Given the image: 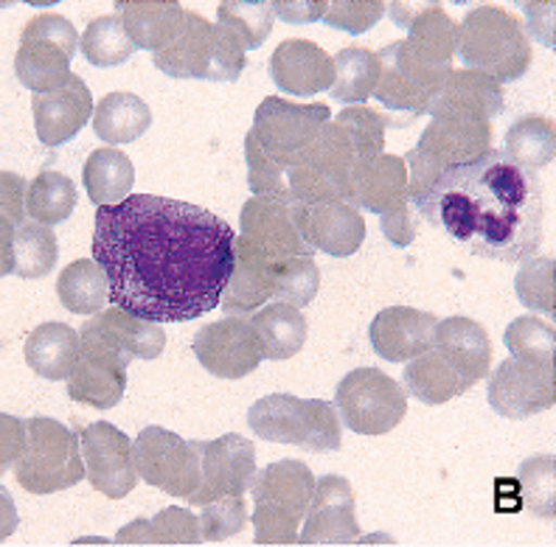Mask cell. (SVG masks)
I'll return each instance as SVG.
<instances>
[{
	"instance_id": "1",
	"label": "cell",
	"mask_w": 556,
	"mask_h": 547,
	"mask_svg": "<svg viewBox=\"0 0 556 547\" xmlns=\"http://www.w3.org/2000/svg\"><path fill=\"white\" fill-rule=\"evenodd\" d=\"M233 237L231 225L200 205L129 194L96 211L93 262L113 306L155 323H189L219 306Z\"/></svg>"
},
{
	"instance_id": "2",
	"label": "cell",
	"mask_w": 556,
	"mask_h": 547,
	"mask_svg": "<svg viewBox=\"0 0 556 547\" xmlns=\"http://www.w3.org/2000/svg\"><path fill=\"white\" fill-rule=\"evenodd\" d=\"M416 211L464 251L492 262L517 264L534 256L543 242L540 175L520 169L503 149L444 171Z\"/></svg>"
},
{
	"instance_id": "3",
	"label": "cell",
	"mask_w": 556,
	"mask_h": 547,
	"mask_svg": "<svg viewBox=\"0 0 556 547\" xmlns=\"http://www.w3.org/2000/svg\"><path fill=\"white\" fill-rule=\"evenodd\" d=\"M455 54L462 56L464 68L478 71L503 88L529 74L531 37L506 9L476 7L458 23Z\"/></svg>"
},
{
	"instance_id": "4",
	"label": "cell",
	"mask_w": 556,
	"mask_h": 547,
	"mask_svg": "<svg viewBox=\"0 0 556 547\" xmlns=\"http://www.w3.org/2000/svg\"><path fill=\"white\" fill-rule=\"evenodd\" d=\"M256 511V545H295L315 492V474L304 460H276L251 483Z\"/></svg>"
},
{
	"instance_id": "5",
	"label": "cell",
	"mask_w": 556,
	"mask_h": 547,
	"mask_svg": "<svg viewBox=\"0 0 556 547\" xmlns=\"http://www.w3.org/2000/svg\"><path fill=\"white\" fill-rule=\"evenodd\" d=\"M248 424L262 441L295 444L306 453H334L343 444V430L334 405L299 399L292 393H270L248 410Z\"/></svg>"
},
{
	"instance_id": "6",
	"label": "cell",
	"mask_w": 556,
	"mask_h": 547,
	"mask_svg": "<svg viewBox=\"0 0 556 547\" xmlns=\"http://www.w3.org/2000/svg\"><path fill=\"white\" fill-rule=\"evenodd\" d=\"M14 478L28 494H54L85 478L79 433L48 416L26 421V446L14 460Z\"/></svg>"
},
{
	"instance_id": "7",
	"label": "cell",
	"mask_w": 556,
	"mask_h": 547,
	"mask_svg": "<svg viewBox=\"0 0 556 547\" xmlns=\"http://www.w3.org/2000/svg\"><path fill=\"white\" fill-rule=\"evenodd\" d=\"M329 118H332V113L320 102L295 104L281 99V96H267L265 102L256 107L253 129L248 132L244 143H251L258 155L267 157L276 169H281V175H287L292 157L301 155L318 138Z\"/></svg>"
},
{
	"instance_id": "8",
	"label": "cell",
	"mask_w": 556,
	"mask_h": 547,
	"mask_svg": "<svg viewBox=\"0 0 556 547\" xmlns=\"http://www.w3.org/2000/svg\"><path fill=\"white\" fill-rule=\"evenodd\" d=\"M76 51L79 35L68 17L54 12L37 14L23 28L21 48L14 54V74L28 90L48 93L65 85Z\"/></svg>"
},
{
	"instance_id": "9",
	"label": "cell",
	"mask_w": 556,
	"mask_h": 547,
	"mask_svg": "<svg viewBox=\"0 0 556 547\" xmlns=\"http://www.w3.org/2000/svg\"><path fill=\"white\" fill-rule=\"evenodd\" d=\"M357 163L352 147L343 138L334 122L324 124L309 147L292 157L287 166V194L290 203L313 205L324 200H343L346 203L349 171Z\"/></svg>"
},
{
	"instance_id": "10",
	"label": "cell",
	"mask_w": 556,
	"mask_h": 547,
	"mask_svg": "<svg viewBox=\"0 0 556 547\" xmlns=\"http://www.w3.org/2000/svg\"><path fill=\"white\" fill-rule=\"evenodd\" d=\"M377 60H380V81H377L374 99L382 107L391 110L402 127L414 124V118H419V115H428V107L439 93L441 81L447 79V74L453 71L419 60L405 40H396L382 48Z\"/></svg>"
},
{
	"instance_id": "11",
	"label": "cell",
	"mask_w": 556,
	"mask_h": 547,
	"mask_svg": "<svg viewBox=\"0 0 556 547\" xmlns=\"http://www.w3.org/2000/svg\"><path fill=\"white\" fill-rule=\"evenodd\" d=\"M334 410L357 435L391 433L407 412V393L380 368H354L340 379Z\"/></svg>"
},
{
	"instance_id": "12",
	"label": "cell",
	"mask_w": 556,
	"mask_h": 547,
	"mask_svg": "<svg viewBox=\"0 0 556 547\" xmlns=\"http://www.w3.org/2000/svg\"><path fill=\"white\" fill-rule=\"evenodd\" d=\"M203 441H186L163 427H147L132 441L138 478L177 500H189L200 486Z\"/></svg>"
},
{
	"instance_id": "13",
	"label": "cell",
	"mask_w": 556,
	"mask_h": 547,
	"mask_svg": "<svg viewBox=\"0 0 556 547\" xmlns=\"http://www.w3.org/2000/svg\"><path fill=\"white\" fill-rule=\"evenodd\" d=\"M239 247L253 253L267 264L287 262V258H313V247L301 239L295 203L270 200V196H251L239 219Z\"/></svg>"
},
{
	"instance_id": "14",
	"label": "cell",
	"mask_w": 556,
	"mask_h": 547,
	"mask_svg": "<svg viewBox=\"0 0 556 547\" xmlns=\"http://www.w3.org/2000/svg\"><path fill=\"white\" fill-rule=\"evenodd\" d=\"M489 407L503 419H531L556 402V365L506 357L486 379Z\"/></svg>"
},
{
	"instance_id": "15",
	"label": "cell",
	"mask_w": 556,
	"mask_h": 547,
	"mask_svg": "<svg viewBox=\"0 0 556 547\" xmlns=\"http://www.w3.org/2000/svg\"><path fill=\"white\" fill-rule=\"evenodd\" d=\"M85 478L108 500H122L138 486V469L132 458V441L118 427L96 421L79 433Z\"/></svg>"
},
{
	"instance_id": "16",
	"label": "cell",
	"mask_w": 556,
	"mask_h": 547,
	"mask_svg": "<svg viewBox=\"0 0 556 547\" xmlns=\"http://www.w3.org/2000/svg\"><path fill=\"white\" fill-rule=\"evenodd\" d=\"M256 478V446L239 433L217 441H203L200 455V486L189 497L191 506H205L219 497L244 494Z\"/></svg>"
},
{
	"instance_id": "17",
	"label": "cell",
	"mask_w": 556,
	"mask_h": 547,
	"mask_svg": "<svg viewBox=\"0 0 556 547\" xmlns=\"http://www.w3.org/2000/svg\"><path fill=\"white\" fill-rule=\"evenodd\" d=\"M191 352L205 371L219 379H242L262 365V345L251 320L225 318L194 334Z\"/></svg>"
},
{
	"instance_id": "18",
	"label": "cell",
	"mask_w": 556,
	"mask_h": 547,
	"mask_svg": "<svg viewBox=\"0 0 556 547\" xmlns=\"http://www.w3.org/2000/svg\"><path fill=\"white\" fill-rule=\"evenodd\" d=\"M79 340L102 348L122 365H129L132 359H157L166 348V331L161 329V323L138 318L118 306L96 311L93 318L81 326Z\"/></svg>"
},
{
	"instance_id": "19",
	"label": "cell",
	"mask_w": 556,
	"mask_h": 547,
	"mask_svg": "<svg viewBox=\"0 0 556 547\" xmlns=\"http://www.w3.org/2000/svg\"><path fill=\"white\" fill-rule=\"evenodd\" d=\"M301 545H352L359 539L357 508H354L352 483L340 474L315 480L313 500L304 513Z\"/></svg>"
},
{
	"instance_id": "20",
	"label": "cell",
	"mask_w": 556,
	"mask_h": 547,
	"mask_svg": "<svg viewBox=\"0 0 556 547\" xmlns=\"http://www.w3.org/2000/svg\"><path fill=\"white\" fill-rule=\"evenodd\" d=\"M295 219L301 239L315 253L320 251L332 258H349L366 239V219L343 200H324L313 205L295 203Z\"/></svg>"
},
{
	"instance_id": "21",
	"label": "cell",
	"mask_w": 556,
	"mask_h": 547,
	"mask_svg": "<svg viewBox=\"0 0 556 547\" xmlns=\"http://www.w3.org/2000/svg\"><path fill=\"white\" fill-rule=\"evenodd\" d=\"M31 113H35L37 141H42L46 147H62V143L74 141L90 122L93 96L79 76L71 74L60 88L35 93Z\"/></svg>"
},
{
	"instance_id": "22",
	"label": "cell",
	"mask_w": 556,
	"mask_h": 547,
	"mask_svg": "<svg viewBox=\"0 0 556 547\" xmlns=\"http://www.w3.org/2000/svg\"><path fill=\"white\" fill-rule=\"evenodd\" d=\"M346 203L354 208H366L377 217L410 205L407 196L405 161L396 155H377L357 161L349 171Z\"/></svg>"
},
{
	"instance_id": "23",
	"label": "cell",
	"mask_w": 556,
	"mask_h": 547,
	"mask_svg": "<svg viewBox=\"0 0 556 547\" xmlns=\"http://www.w3.org/2000/svg\"><path fill=\"white\" fill-rule=\"evenodd\" d=\"M439 318L410 306H388L368 326V340L377 357L386 362H410L433 348Z\"/></svg>"
},
{
	"instance_id": "24",
	"label": "cell",
	"mask_w": 556,
	"mask_h": 547,
	"mask_svg": "<svg viewBox=\"0 0 556 547\" xmlns=\"http://www.w3.org/2000/svg\"><path fill=\"white\" fill-rule=\"evenodd\" d=\"M503 88L478 71H450L439 93L430 102L433 118H462V122H492L503 113Z\"/></svg>"
},
{
	"instance_id": "25",
	"label": "cell",
	"mask_w": 556,
	"mask_h": 547,
	"mask_svg": "<svg viewBox=\"0 0 556 547\" xmlns=\"http://www.w3.org/2000/svg\"><path fill=\"white\" fill-rule=\"evenodd\" d=\"M270 79L285 96H318L332 88L334 62L318 42L285 40L270 56Z\"/></svg>"
},
{
	"instance_id": "26",
	"label": "cell",
	"mask_w": 556,
	"mask_h": 547,
	"mask_svg": "<svg viewBox=\"0 0 556 547\" xmlns=\"http://www.w3.org/2000/svg\"><path fill=\"white\" fill-rule=\"evenodd\" d=\"M155 68L172 79L211 81L214 68V23L203 14L186 12L172 40L155 51Z\"/></svg>"
},
{
	"instance_id": "27",
	"label": "cell",
	"mask_w": 556,
	"mask_h": 547,
	"mask_svg": "<svg viewBox=\"0 0 556 547\" xmlns=\"http://www.w3.org/2000/svg\"><path fill=\"white\" fill-rule=\"evenodd\" d=\"M127 391V365L110 357L90 343H81L79 359L68 377V396L93 410H110L124 399Z\"/></svg>"
},
{
	"instance_id": "28",
	"label": "cell",
	"mask_w": 556,
	"mask_h": 547,
	"mask_svg": "<svg viewBox=\"0 0 556 547\" xmlns=\"http://www.w3.org/2000/svg\"><path fill=\"white\" fill-rule=\"evenodd\" d=\"M421 155L435 161L444 171L458 169L464 163L486 155L492 149V124L462 122V118H433L425 127L416 147Z\"/></svg>"
},
{
	"instance_id": "29",
	"label": "cell",
	"mask_w": 556,
	"mask_h": 547,
	"mask_svg": "<svg viewBox=\"0 0 556 547\" xmlns=\"http://www.w3.org/2000/svg\"><path fill=\"white\" fill-rule=\"evenodd\" d=\"M433 348L467 379L469 385L481 382L492 362V343H489L486 329L472 318L441 320L435 326Z\"/></svg>"
},
{
	"instance_id": "30",
	"label": "cell",
	"mask_w": 556,
	"mask_h": 547,
	"mask_svg": "<svg viewBox=\"0 0 556 547\" xmlns=\"http://www.w3.org/2000/svg\"><path fill=\"white\" fill-rule=\"evenodd\" d=\"M273 287H276V264L262 262L244 247H239L233 239V267L223 287V295H219V306L228 315L244 318L270 301Z\"/></svg>"
},
{
	"instance_id": "31",
	"label": "cell",
	"mask_w": 556,
	"mask_h": 547,
	"mask_svg": "<svg viewBox=\"0 0 556 547\" xmlns=\"http://www.w3.org/2000/svg\"><path fill=\"white\" fill-rule=\"evenodd\" d=\"M116 9L132 46L147 51L166 46L186 14L177 0H118Z\"/></svg>"
},
{
	"instance_id": "32",
	"label": "cell",
	"mask_w": 556,
	"mask_h": 547,
	"mask_svg": "<svg viewBox=\"0 0 556 547\" xmlns=\"http://www.w3.org/2000/svg\"><path fill=\"white\" fill-rule=\"evenodd\" d=\"M81 352V340L68 323H40L26 340V365L37 377L60 382L74 371Z\"/></svg>"
},
{
	"instance_id": "33",
	"label": "cell",
	"mask_w": 556,
	"mask_h": 547,
	"mask_svg": "<svg viewBox=\"0 0 556 547\" xmlns=\"http://www.w3.org/2000/svg\"><path fill=\"white\" fill-rule=\"evenodd\" d=\"M469 387L472 385L467 379L455 371L435 348L410 359L405 365V373H402V391L410 393L421 405H444L455 396H464Z\"/></svg>"
},
{
	"instance_id": "34",
	"label": "cell",
	"mask_w": 556,
	"mask_h": 547,
	"mask_svg": "<svg viewBox=\"0 0 556 547\" xmlns=\"http://www.w3.org/2000/svg\"><path fill=\"white\" fill-rule=\"evenodd\" d=\"M251 323L256 329L258 345H262V359H273V362L295 357L304 348L306 331H309L301 309L281 304V301L253 311Z\"/></svg>"
},
{
	"instance_id": "35",
	"label": "cell",
	"mask_w": 556,
	"mask_h": 547,
	"mask_svg": "<svg viewBox=\"0 0 556 547\" xmlns=\"http://www.w3.org/2000/svg\"><path fill=\"white\" fill-rule=\"evenodd\" d=\"M81 186L88 191L90 203L99 208L118 205L136 186V166L116 147L96 149L81 169Z\"/></svg>"
},
{
	"instance_id": "36",
	"label": "cell",
	"mask_w": 556,
	"mask_h": 547,
	"mask_svg": "<svg viewBox=\"0 0 556 547\" xmlns=\"http://www.w3.org/2000/svg\"><path fill=\"white\" fill-rule=\"evenodd\" d=\"M90 122H93L96 136L110 147H118V143L138 141L150 129L152 110L141 96L116 90L96 104Z\"/></svg>"
},
{
	"instance_id": "37",
	"label": "cell",
	"mask_w": 556,
	"mask_h": 547,
	"mask_svg": "<svg viewBox=\"0 0 556 547\" xmlns=\"http://www.w3.org/2000/svg\"><path fill=\"white\" fill-rule=\"evenodd\" d=\"M503 155L520 169L540 171L556 155V129L545 115H520L503 138Z\"/></svg>"
},
{
	"instance_id": "38",
	"label": "cell",
	"mask_w": 556,
	"mask_h": 547,
	"mask_svg": "<svg viewBox=\"0 0 556 547\" xmlns=\"http://www.w3.org/2000/svg\"><path fill=\"white\" fill-rule=\"evenodd\" d=\"M455 35H458V23L450 21V14L439 3H428L407 26L405 42L428 65L453 68L450 62L455 56Z\"/></svg>"
},
{
	"instance_id": "39",
	"label": "cell",
	"mask_w": 556,
	"mask_h": 547,
	"mask_svg": "<svg viewBox=\"0 0 556 547\" xmlns=\"http://www.w3.org/2000/svg\"><path fill=\"white\" fill-rule=\"evenodd\" d=\"M56 295H60V304L74 315H96L110 301L108 278L93 258H79L60 272Z\"/></svg>"
},
{
	"instance_id": "40",
	"label": "cell",
	"mask_w": 556,
	"mask_h": 547,
	"mask_svg": "<svg viewBox=\"0 0 556 547\" xmlns=\"http://www.w3.org/2000/svg\"><path fill=\"white\" fill-rule=\"evenodd\" d=\"M334 62V81L329 96L340 104H363L371 99L380 81V60L368 48H343Z\"/></svg>"
},
{
	"instance_id": "41",
	"label": "cell",
	"mask_w": 556,
	"mask_h": 547,
	"mask_svg": "<svg viewBox=\"0 0 556 547\" xmlns=\"http://www.w3.org/2000/svg\"><path fill=\"white\" fill-rule=\"evenodd\" d=\"M76 208V186L68 175L46 169L28 182L26 189V214L31 222L60 225L74 214Z\"/></svg>"
},
{
	"instance_id": "42",
	"label": "cell",
	"mask_w": 556,
	"mask_h": 547,
	"mask_svg": "<svg viewBox=\"0 0 556 547\" xmlns=\"http://www.w3.org/2000/svg\"><path fill=\"white\" fill-rule=\"evenodd\" d=\"M14 276L17 278H46L54 272L60 258L56 233L42 222H23L14 228L12 237Z\"/></svg>"
},
{
	"instance_id": "43",
	"label": "cell",
	"mask_w": 556,
	"mask_h": 547,
	"mask_svg": "<svg viewBox=\"0 0 556 547\" xmlns=\"http://www.w3.org/2000/svg\"><path fill=\"white\" fill-rule=\"evenodd\" d=\"M334 127L343 132V138L352 147L354 157L366 161V157L382 155L386 129L402 127V124L396 122L394 115H382L377 110L366 107V104H354V107H346L340 115H334Z\"/></svg>"
},
{
	"instance_id": "44",
	"label": "cell",
	"mask_w": 556,
	"mask_h": 547,
	"mask_svg": "<svg viewBox=\"0 0 556 547\" xmlns=\"http://www.w3.org/2000/svg\"><path fill=\"white\" fill-rule=\"evenodd\" d=\"M81 56L96 65V68H116L122 62L136 54V46L124 31V23L118 14H108V17H96L90 26L85 28V35L79 40Z\"/></svg>"
},
{
	"instance_id": "45",
	"label": "cell",
	"mask_w": 556,
	"mask_h": 547,
	"mask_svg": "<svg viewBox=\"0 0 556 547\" xmlns=\"http://www.w3.org/2000/svg\"><path fill=\"white\" fill-rule=\"evenodd\" d=\"M217 21L219 26L239 37L244 51H253L270 37L276 14H273V3L267 0H225L219 3Z\"/></svg>"
},
{
	"instance_id": "46",
	"label": "cell",
	"mask_w": 556,
	"mask_h": 547,
	"mask_svg": "<svg viewBox=\"0 0 556 547\" xmlns=\"http://www.w3.org/2000/svg\"><path fill=\"white\" fill-rule=\"evenodd\" d=\"M515 292L522 306L543 315H556V264L548 256L522 258L515 278Z\"/></svg>"
},
{
	"instance_id": "47",
	"label": "cell",
	"mask_w": 556,
	"mask_h": 547,
	"mask_svg": "<svg viewBox=\"0 0 556 547\" xmlns=\"http://www.w3.org/2000/svg\"><path fill=\"white\" fill-rule=\"evenodd\" d=\"M503 343L511 352V357L556 365V329L536 315H522V318L511 320L506 334H503Z\"/></svg>"
},
{
	"instance_id": "48",
	"label": "cell",
	"mask_w": 556,
	"mask_h": 547,
	"mask_svg": "<svg viewBox=\"0 0 556 547\" xmlns=\"http://www.w3.org/2000/svg\"><path fill=\"white\" fill-rule=\"evenodd\" d=\"M320 290V270L313 258H287V262L276 264V287H273V297H278L281 304H290L295 309H304L315 301Z\"/></svg>"
},
{
	"instance_id": "49",
	"label": "cell",
	"mask_w": 556,
	"mask_h": 547,
	"mask_svg": "<svg viewBox=\"0 0 556 547\" xmlns=\"http://www.w3.org/2000/svg\"><path fill=\"white\" fill-rule=\"evenodd\" d=\"M556 463L551 455H536V458L526 460L517 474L520 483L522 503L543 520H554L556 517Z\"/></svg>"
},
{
	"instance_id": "50",
	"label": "cell",
	"mask_w": 556,
	"mask_h": 547,
	"mask_svg": "<svg viewBox=\"0 0 556 547\" xmlns=\"http://www.w3.org/2000/svg\"><path fill=\"white\" fill-rule=\"evenodd\" d=\"M198 522L200 539L203 542H225L242 534L244 525H248V506H244L242 494H231V497L205 503Z\"/></svg>"
},
{
	"instance_id": "51",
	"label": "cell",
	"mask_w": 556,
	"mask_h": 547,
	"mask_svg": "<svg viewBox=\"0 0 556 547\" xmlns=\"http://www.w3.org/2000/svg\"><path fill=\"white\" fill-rule=\"evenodd\" d=\"M388 3L382 0H326V12L320 21L329 28L363 35L382 21Z\"/></svg>"
},
{
	"instance_id": "52",
	"label": "cell",
	"mask_w": 556,
	"mask_h": 547,
	"mask_svg": "<svg viewBox=\"0 0 556 547\" xmlns=\"http://www.w3.org/2000/svg\"><path fill=\"white\" fill-rule=\"evenodd\" d=\"M150 545H200V522L189 508H163L147 520Z\"/></svg>"
},
{
	"instance_id": "53",
	"label": "cell",
	"mask_w": 556,
	"mask_h": 547,
	"mask_svg": "<svg viewBox=\"0 0 556 547\" xmlns=\"http://www.w3.org/2000/svg\"><path fill=\"white\" fill-rule=\"evenodd\" d=\"M244 71V46L233 31L214 23V68L211 81H237Z\"/></svg>"
},
{
	"instance_id": "54",
	"label": "cell",
	"mask_w": 556,
	"mask_h": 547,
	"mask_svg": "<svg viewBox=\"0 0 556 547\" xmlns=\"http://www.w3.org/2000/svg\"><path fill=\"white\" fill-rule=\"evenodd\" d=\"M26 189L28 182L14 171H0V217L12 228L26 219Z\"/></svg>"
},
{
	"instance_id": "55",
	"label": "cell",
	"mask_w": 556,
	"mask_h": 547,
	"mask_svg": "<svg viewBox=\"0 0 556 547\" xmlns=\"http://www.w3.org/2000/svg\"><path fill=\"white\" fill-rule=\"evenodd\" d=\"M23 446H26V421L0 412V478L21 458Z\"/></svg>"
},
{
	"instance_id": "56",
	"label": "cell",
	"mask_w": 556,
	"mask_h": 547,
	"mask_svg": "<svg viewBox=\"0 0 556 547\" xmlns=\"http://www.w3.org/2000/svg\"><path fill=\"white\" fill-rule=\"evenodd\" d=\"M326 12V0H276L273 3V14L281 17L292 26H304V23L320 21Z\"/></svg>"
},
{
	"instance_id": "57",
	"label": "cell",
	"mask_w": 556,
	"mask_h": 547,
	"mask_svg": "<svg viewBox=\"0 0 556 547\" xmlns=\"http://www.w3.org/2000/svg\"><path fill=\"white\" fill-rule=\"evenodd\" d=\"M380 225L388 242L396 244V247H407L416 239V214L410 205L380 217Z\"/></svg>"
},
{
	"instance_id": "58",
	"label": "cell",
	"mask_w": 556,
	"mask_h": 547,
	"mask_svg": "<svg viewBox=\"0 0 556 547\" xmlns=\"http://www.w3.org/2000/svg\"><path fill=\"white\" fill-rule=\"evenodd\" d=\"M526 14H529L531 21V31H534L545 46H554V37H551V23L554 21H543V17H540V14L554 17V3H526Z\"/></svg>"
},
{
	"instance_id": "59",
	"label": "cell",
	"mask_w": 556,
	"mask_h": 547,
	"mask_svg": "<svg viewBox=\"0 0 556 547\" xmlns=\"http://www.w3.org/2000/svg\"><path fill=\"white\" fill-rule=\"evenodd\" d=\"M17 525H21V513H17V506H14L9 488L0 486V542H7L9 536L17 531Z\"/></svg>"
},
{
	"instance_id": "60",
	"label": "cell",
	"mask_w": 556,
	"mask_h": 547,
	"mask_svg": "<svg viewBox=\"0 0 556 547\" xmlns=\"http://www.w3.org/2000/svg\"><path fill=\"white\" fill-rule=\"evenodd\" d=\"M12 237L14 228L0 217V278L12 276L14 270V258H12Z\"/></svg>"
},
{
	"instance_id": "61",
	"label": "cell",
	"mask_w": 556,
	"mask_h": 547,
	"mask_svg": "<svg viewBox=\"0 0 556 547\" xmlns=\"http://www.w3.org/2000/svg\"><path fill=\"white\" fill-rule=\"evenodd\" d=\"M425 7H428V3H388L386 12H391V17H394L396 26L407 28L410 26V21H414L416 14H419Z\"/></svg>"
},
{
	"instance_id": "62",
	"label": "cell",
	"mask_w": 556,
	"mask_h": 547,
	"mask_svg": "<svg viewBox=\"0 0 556 547\" xmlns=\"http://www.w3.org/2000/svg\"><path fill=\"white\" fill-rule=\"evenodd\" d=\"M116 545H150V539H147V520H136L132 525L122 527L116 536Z\"/></svg>"
}]
</instances>
